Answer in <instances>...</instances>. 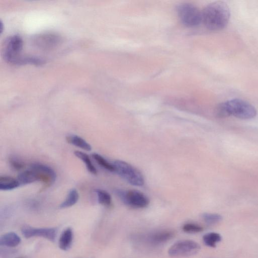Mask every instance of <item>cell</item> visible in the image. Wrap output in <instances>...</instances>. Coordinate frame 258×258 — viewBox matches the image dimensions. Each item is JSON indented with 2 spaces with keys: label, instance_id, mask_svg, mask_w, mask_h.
<instances>
[{
  "label": "cell",
  "instance_id": "obj_1",
  "mask_svg": "<svg viewBox=\"0 0 258 258\" xmlns=\"http://www.w3.org/2000/svg\"><path fill=\"white\" fill-rule=\"evenodd\" d=\"M230 10L223 2H216L207 6L202 13V22L205 27L211 31L224 29L230 19Z\"/></svg>",
  "mask_w": 258,
  "mask_h": 258
},
{
  "label": "cell",
  "instance_id": "obj_2",
  "mask_svg": "<svg viewBox=\"0 0 258 258\" xmlns=\"http://www.w3.org/2000/svg\"><path fill=\"white\" fill-rule=\"evenodd\" d=\"M256 115L255 108L248 102L240 99H233L219 104L215 110L218 118L233 116L242 120H248Z\"/></svg>",
  "mask_w": 258,
  "mask_h": 258
},
{
  "label": "cell",
  "instance_id": "obj_3",
  "mask_svg": "<svg viewBox=\"0 0 258 258\" xmlns=\"http://www.w3.org/2000/svg\"><path fill=\"white\" fill-rule=\"evenodd\" d=\"M23 45V40L20 36L15 35L8 38L3 52L6 61L14 65H23L26 57L22 55Z\"/></svg>",
  "mask_w": 258,
  "mask_h": 258
},
{
  "label": "cell",
  "instance_id": "obj_4",
  "mask_svg": "<svg viewBox=\"0 0 258 258\" xmlns=\"http://www.w3.org/2000/svg\"><path fill=\"white\" fill-rule=\"evenodd\" d=\"M113 164L115 173L130 184L138 187L144 185L145 182L142 174L132 165L120 160H115Z\"/></svg>",
  "mask_w": 258,
  "mask_h": 258
},
{
  "label": "cell",
  "instance_id": "obj_5",
  "mask_svg": "<svg viewBox=\"0 0 258 258\" xmlns=\"http://www.w3.org/2000/svg\"><path fill=\"white\" fill-rule=\"evenodd\" d=\"M115 193L126 205L134 208H144L148 206L150 201L143 193L137 190H115Z\"/></svg>",
  "mask_w": 258,
  "mask_h": 258
},
{
  "label": "cell",
  "instance_id": "obj_6",
  "mask_svg": "<svg viewBox=\"0 0 258 258\" xmlns=\"http://www.w3.org/2000/svg\"><path fill=\"white\" fill-rule=\"evenodd\" d=\"M181 22L187 27H196L202 22V13L193 5L182 4L177 9Z\"/></svg>",
  "mask_w": 258,
  "mask_h": 258
},
{
  "label": "cell",
  "instance_id": "obj_7",
  "mask_svg": "<svg viewBox=\"0 0 258 258\" xmlns=\"http://www.w3.org/2000/svg\"><path fill=\"white\" fill-rule=\"evenodd\" d=\"M200 245L192 240L184 239L177 241L168 249V254L173 257L189 256L197 253Z\"/></svg>",
  "mask_w": 258,
  "mask_h": 258
},
{
  "label": "cell",
  "instance_id": "obj_8",
  "mask_svg": "<svg viewBox=\"0 0 258 258\" xmlns=\"http://www.w3.org/2000/svg\"><path fill=\"white\" fill-rule=\"evenodd\" d=\"M23 235L27 238L34 237H42L51 241L56 239L57 230L55 228H35L31 226H24L22 229Z\"/></svg>",
  "mask_w": 258,
  "mask_h": 258
},
{
  "label": "cell",
  "instance_id": "obj_9",
  "mask_svg": "<svg viewBox=\"0 0 258 258\" xmlns=\"http://www.w3.org/2000/svg\"><path fill=\"white\" fill-rule=\"evenodd\" d=\"M30 169L38 173L42 177L43 182L49 187L52 185L56 181L57 174L50 166L41 163H33L30 165Z\"/></svg>",
  "mask_w": 258,
  "mask_h": 258
},
{
  "label": "cell",
  "instance_id": "obj_10",
  "mask_svg": "<svg viewBox=\"0 0 258 258\" xmlns=\"http://www.w3.org/2000/svg\"><path fill=\"white\" fill-rule=\"evenodd\" d=\"M18 180L21 185H26L38 181H43L41 176L31 169L21 173L18 176Z\"/></svg>",
  "mask_w": 258,
  "mask_h": 258
},
{
  "label": "cell",
  "instance_id": "obj_11",
  "mask_svg": "<svg viewBox=\"0 0 258 258\" xmlns=\"http://www.w3.org/2000/svg\"><path fill=\"white\" fill-rule=\"evenodd\" d=\"M174 235V232L171 231H160L149 235L147 239L152 244H160L169 241Z\"/></svg>",
  "mask_w": 258,
  "mask_h": 258
},
{
  "label": "cell",
  "instance_id": "obj_12",
  "mask_svg": "<svg viewBox=\"0 0 258 258\" xmlns=\"http://www.w3.org/2000/svg\"><path fill=\"white\" fill-rule=\"evenodd\" d=\"M20 236L14 232L6 233L0 237V245L8 247H16L21 242Z\"/></svg>",
  "mask_w": 258,
  "mask_h": 258
},
{
  "label": "cell",
  "instance_id": "obj_13",
  "mask_svg": "<svg viewBox=\"0 0 258 258\" xmlns=\"http://www.w3.org/2000/svg\"><path fill=\"white\" fill-rule=\"evenodd\" d=\"M73 240V231L71 228H68L62 232L59 241L60 249L63 250L69 249Z\"/></svg>",
  "mask_w": 258,
  "mask_h": 258
},
{
  "label": "cell",
  "instance_id": "obj_14",
  "mask_svg": "<svg viewBox=\"0 0 258 258\" xmlns=\"http://www.w3.org/2000/svg\"><path fill=\"white\" fill-rule=\"evenodd\" d=\"M21 185L18 179L10 176L0 177V190L11 191L19 188Z\"/></svg>",
  "mask_w": 258,
  "mask_h": 258
},
{
  "label": "cell",
  "instance_id": "obj_15",
  "mask_svg": "<svg viewBox=\"0 0 258 258\" xmlns=\"http://www.w3.org/2000/svg\"><path fill=\"white\" fill-rule=\"evenodd\" d=\"M68 143L79 147L84 150L91 151L92 146L84 139L77 135H70L66 137Z\"/></svg>",
  "mask_w": 258,
  "mask_h": 258
},
{
  "label": "cell",
  "instance_id": "obj_16",
  "mask_svg": "<svg viewBox=\"0 0 258 258\" xmlns=\"http://www.w3.org/2000/svg\"><path fill=\"white\" fill-rule=\"evenodd\" d=\"M79 199V194L76 189H71L67 196L66 199L60 205L61 209L71 207L75 205Z\"/></svg>",
  "mask_w": 258,
  "mask_h": 258
},
{
  "label": "cell",
  "instance_id": "obj_17",
  "mask_svg": "<svg viewBox=\"0 0 258 258\" xmlns=\"http://www.w3.org/2000/svg\"><path fill=\"white\" fill-rule=\"evenodd\" d=\"M222 240L221 235L217 232H212L205 234L203 237L204 244L210 247L214 248Z\"/></svg>",
  "mask_w": 258,
  "mask_h": 258
},
{
  "label": "cell",
  "instance_id": "obj_18",
  "mask_svg": "<svg viewBox=\"0 0 258 258\" xmlns=\"http://www.w3.org/2000/svg\"><path fill=\"white\" fill-rule=\"evenodd\" d=\"M74 154L75 156L83 162L90 173L94 175L98 174L97 168L92 162L90 156L87 153L79 151H75Z\"/></svg>",
  "mask_w": 258,
  "mask_h": 258
},
{
  "label": "cell",
  "instance_id": "obj_19",
  "mask_svg": "<svg viewBox=\"0 0 258 258\" xmlns=\"http://www.w3.org/2000/svg\"><path fill=\"white\" fill-rule=\"evenodd\" d=\"M94 192L97 194L99 203L106 206H109L112 204V197L107 191L96 189Z\"/></svg>",
  "mask_w": 258,
  "mask_h": 258
},
{
  "label": "cell",
  "instance_id": "obj_20",
  "mask_svg": "<svg viewBox=\"0 0 258 258\" xmlns=\"http://www.w3.org/2000/svg\"><path fill=\"white\" fill-rule=\"evenodd\" d=\"M92 157L100 166L110 172L115 173L113 164L109 162L103 156L98 153H94Z\"/></svg>",
  "mask_w": 258,
  "mask_h": 258
},
{
  "label": "cell",
  "instance_id": "obj_21",
  "mask_svg": "<svg viewBox=\"0 0 258 258\" xmlns=\"http://www.w3.org/2000/svg\"><path fill=\"white\" fill-rule=\"evenodd\" d=\"M202 217L204 221L209 225L217 224L222 219V216L217 213H204Z\"/></svg>",
  "mask_w": 258,
  "mask_h": 258
},
{
  "label": "cell",
  "instance_id": "obj_22",
  "mask_svg": "<svg viewBox=\"0 0 258 258\" xmlns=\"http://www.w3.org/2000/svg\"><path fill=\"white\" fill-rule=\"evenodd\" d=\"M9 162L11 167L16 170H20L25 166V163L20 157L15 155L10 157Z\"/></svg>",
  "mask_w": 258,
  "mask_h": 258
},
{
  "label": "cell",
  "instance_id": "obj_23",
  "mask_svg": "<svg viewBox=\"0 0 258 258\" xmlns=\"http://www.w3.org/2000/svg\"><path fill=\"white\" fill-rule=\"evenodd\" d=\"M183 230L187 233H195L202 232L203 230V228L201 226L197 224L188 223L183 225Z\"/></svg>",
  "mask_w": 258,
  "mask_h": 258
},
{
  "label": "cell",
  "instance_id": "obj_24",
  "mask_svg": "<svg viewBox=\"0 0 258 258\" xmlns=\"http://www.w3.org/2000/svg\"><path fill=\"white\" fill-rule=\"evenodd\" d=\"M4 30V25L2 22H1V24H0V32L1 34L3 33Z\"/></svg>",
  "mask_w": 258,
  "mask_h": 258
},
{
  "label": "cell",
  "instance_id": "obj_25",
  "mask_svg": "<svg viewBox=\"0 0 258 258\" xmlns=\"http://www.w3.org/2000/svg\"><path fill=\"white\" fill-rule=\"evenodd\" d=\"M18 258H24V257H18Z\"/></svg>",
  "mask_w": 258,
  "mask_h": 258
}]
</instances>
